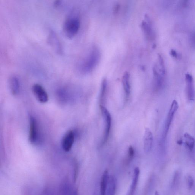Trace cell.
<instances>
[{
	"label": "cell",
	"instance_id": "5",
	"mask_svg": "<svg viewBox=\"0 0 195 195\" xmlns=\"http://www.w3.org/2000/svg\"><path fill=\"white\" fill-rule=\"evenodd\" d=\"M100 107L104 122V129L102 141V144H104L107 142L110 134L112 118L110 113L106 107L102 105H100Z\"/></svg>",
	"mask_w": 195,
	"mask_h": 195
},
{
	"label": "cell",
	"instance_id": "24",
	"mask_svg": "<svg viewBox=\"0 0 195 195\" xmlns=\"http://www.w3.org/2000/svg\"><path fill=\"white\" fill-rule=\"evenodd\" d=\"M155 195H159V194L158 192H156V193H155Z\"/></svg>",
	"mask_w": 195,
	"mask_h": 195
},
{
	"label": "cell",
	"instance_id": "3",
	"mask_svg": "<svg viewBox=\"0 0 195 195\" xmlns=\"http://www.w3.org/2000/svg\"><path fill=\"white\" fill-rule=\"evenodd\" d=\"M80 21L78 16L70 15L65 20L63 24V31L65 36L72 38L78 33L80 28Z\"/></svg>",
	"mask_w": 195,
	"mask_h": 195
},
{
	"label": "cell",
	"instance_id": "13",
	"mask_svg": "<svg viewBox=\"0 0 195 195\" xmlns=\"http://www.w3.org/2000/svg\"><path fill=\"white\" fill-rule=\"evenodd\" d=\"M60 195H79L78 190L68 181H65L62 184Z\"/></svg>",
	"mask_w": 195,
	"mask_h": 195
},
{
	"label": "cell",
	"instance_id": "14",
	"mask_svg": "<svg viewBox=\"0 0 195 195\" xmlns=\"http://www.w3.org/2000/svg\"><path fill=\"white\" fill-rule=\"evenodd\" d=\"M122 81L124 89L125 97L127 101L129 97L131 92L130 76L129 73L127 71H126L123 75Z\"/></svg>",
	"mask_w": 195,
	"mask_h": 195
},
{
	"label": "cell",
	"instance_id": "16",
	"mask_svg": "<svg viewBox=\"0 0 195 195\" xmlns=\"http://www.w3.org/2000/svg\"><path fill=\"white\" fill-rule=\"evenodd\" d=\"M183 138L186 148L189 151H193L195 146V140L193 136L188 133H185Z\"/></svg>",
	"mask_w": 195,
	"mask_h": 195
},
{
	"label": "cell",
	"instance_id": "6",
	"mask_svg": "<svg viewBox=\"0 0 195 195\" xmlns=\"http://www.w3.org/2000/svg\"><path fill=\"white\" fill-rule=\"evenodd\" d=\"M47 43L56 53L60 55L63 54V51L61 42L57 34L53 30H50L48 37Z\"/></svg>",
	"mask_w": 195,
	"mask_h": 195
},
{
	"label": "cell",
	"instance_id": "18",
	"mask_svg": "<svg viewBox=\"0 0 195 195\" xmlns=\"http://www.w3.org/2000/svg\"><path fill=\"white\" fill-rule=\"evenodd\" d=\"M116 188V182L113 176H110L107 184L105 195H115Z\"/></svg>",
	"mask_w": 195,
	"mask_h": 195
},
{
	"label": "cell",
	"instance_id": "7",
	"mask_svg": "<svg viewBox=\"0 0 195 195\" xmlns=\"http://www.w3.org/2000/svg\"><path fill=\"white\" fill-rule=\"evenodd\" d=\"M186 93L187 98L189 101H192L194 100L195 97L194 84L192 76L190 74L185 75Z\"/></svg>",
	"mask_w": 195,
	"mask_h": 195
},
{
	"label": "cell",
	"instance_id": "23",
	"mask_svg": "<svg viewBox=\"0 0 195 195\" xmlns=\"http://www.w3.org/2000/svg\"><path fill=\"white\" fill-rule=\"evenodd\" d=\"M170 54L173 57L175 58H178L179 57V55L174 50H171L170 52Z\"/></svg>",
	"mask_w": 195,
	"mask_h": 195
},
{
	"label": "cell",
	"instance_id": "12",
	"mask_svg": "<svg viewBox=\"0 0 195 195\" xmlns=\"http://www.w3.org/2000/svg\"><path fill=\"white\" fill-rule=\"evenodd\" d=\"M74 134L72 130L67 132L63 138L62 141V147L65 151L71 150L74 140Z\"/></svg>",
	"mask_w": 195,
	"mask_h": 195
},
{
	"label": "cell",
	"instance_id": "4",
	"mask_svg": "<svg viewBox=\"0 0 195 195\" xmlns=\"http://www.w3.org/2000/svg\"><path fill=\"white\" fill-rule=\"evenodd\" d=\"M179 108V105L177 100H174L168 113L165 122L164 128L162 134V140L164 142L166 138L170 126L172 123L176 112Z\"/></svg>",
	"mask_w": 195,
	"mask_h": 195
},
{
	"label": "cell",
	"instance_id": "11",
	"mask_svg": "<svg viewBox=\"0 0 195 195\" xmlns=\"http://www.w3.org/2000/svg\"><path fill=\"white\" fill-rule=\"evenodd\" d=\"M153 143V136L149 128H146L143 136V149L144 152L148 154L152 149Z\"/></svg>",
	"mask_w": 195,
	"mask_h": 195
},
{
	"label": "cell",
	"instance_id": "1",
	"mask_svg": "<svg viewBox=\"0 0 195 195\" xmlns=\"http://www.w3.org/2000/svg\"><path fill=\"white\" fill-rule=\"evenodd\" d=\"M100 58L99 49L96 47H93L82 61L79 66V70L84 74L92 72L99 63Z\"/></svg>",
	"mask_w": 195,
	"mask_h": 195
},
{
	"label": "cell",
	"instance_id": "17",
	"mask_svg": "<svg viewBox=\"0 0 195 195\" xmlns=\"http://www.w3.org/2000/svg\"><path fill=\"white\" fill-rule=\"evenodd\" d=\"M109 177L108 171L105 170L102 175L100 182V195H105Z\"/></svg>",
	"mask_w": 195,
	"mask_h": 195
},
{
	"label": "cell",
	"instance_id": "21",
	"mask_svg": "<svg viewBox=\"0 0 195 195\" xmlns=\"http://www.w3.org/2000/svg\"><path fill=\"white\" fill-rule=\"evenodd\" d=\"M134 154H135V150L134 148L132 146L129 147L128 150V158L129 161H131L134 157Z\"/></svg>",
	"mask_w": 195,
	"mask_h": 195
},
{
	"label": "cell",
	"instance_id": "15",
	"mask_svg": "<svg viewBox=\"0 0 195 195\" xmlns=\"http://www.w3.org/2000/svg\"><path fill=\"white\" fill-rule=\"evenodd\" d=\"M9 86L10 90L13 95H16L18 93L20 90V82L16 76H12L9 80Z\"/></svg>",
	"mask_w": 195,
	"mask_h": 195
},
{
	"label": "cell",
	"instance_id": "10",
	"mask_svg": "<svg viewBox=\"0 0 195 195\" xmlns=\"http://www.w3.org/2000/svg\"><path fill=\"white\" fill-rule=\"evenodd\" d=\"M32 91L36 99L39 102L44 103L48 101L47 93L40 85L38 84L34 85L32 87Z\"/></svg>",
	"mask_w": 195,
	"mask_h": 195
},
{
	"label": "cell",
	"instance_id": "19",
	"mask_svg": "<svg viewBox=\"0 0 195 195\" xmlns=\"http://www.w3.org/2000/svg\"><path fill=\"white\" fill-rule=\"evenodd\" d=\"M140 173L139 169L138 167L135 168L134 171V177H133L131 185L129 195H133L135 192L136 186H137L139 177Z\"/></svg>",
	"mask_w": 195,
	"mask_h": 195
},
{
	"label": "cell",
	"instance_id": "20",
	"mask_svg": "<svg viewBox=\"0 0 195 195\" xmlns=\"http://www.w3.org/2000/svg\"><path fill=\"white\" fill-rule=\"evenodd\" d=\"M107 80L106 78L103 79L101 83L100 95V105H103L106 99L107 88ZM104 106V105H103Z\"/></svg>",
	"mask_w": 195,
	"mask_h": 195
},
{
	"label": "cell",
	"instance_id": "2",
	"mask_svg": "<svg viewBox=\"0 0 195 195\" xmlns=\"http://www.w3.org/2000/svg\"><path fill=\"white\" fill-rule=\"evenodd\" d=\"M154 82L156 89H160L163 86L166 75L165 65L163 57L158 54L157 63L153 68Z\"/></svg>",
	"mask_w": 195,
	"mask_h": 195
},
{
	"label": "cell",
	"instance_id": "8",
	"mask_svg": "<svg viewBox=\"0 0 195 195\" xmlns=\"http://www.w3.org/2000/svg\"><path fill=\"white\" fill-rule=\"evenodd\" d=\"M38 126L36 119L30 116V133L29 140L32 144L36 143L38 138Z\"/></svg>",
	"mask_w": 195,
	"mask_h": 195
},
{
	"label": "cell",
	"instance_id": "9",
	"mask_svg": "<svg viewBox=\"0 0 195 195\" xmlns=\"http://www.w3.org/2000/svg\"><path fill=\"white\" fill-rule=\"evenodd\" d=\"M141 28L145 36L149 40H153L155 38V32L150 20L148 17L142 22Z\"/></svg>",
	"mask_w": 195,
	"mask_h": 195
},
{
	"label": "cell",
	"instance_id": "22",
	"mask_svg": "<svg viewBox=\"0 0 195 195\" xmlns=\"http://www.w3.org/2000/svg\"><path fill=\"white\" fill-rule=\"evenodd\" d=\"M187 183L188 186L190 188H191L193 186L194 181L193 179L191 176H188V177H187Z\"/></svg>",
	"mask_w": 195,
	"mask_h": 195
}]
</instances>
